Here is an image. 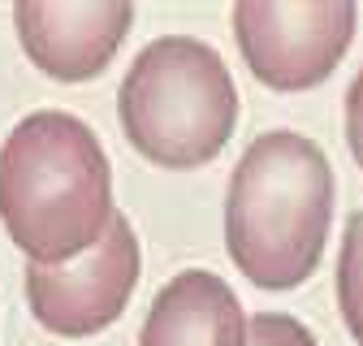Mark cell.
<instances>
[{
	"label": "cell",
	"instance_id": "ba28073f",
	"mask_svg": "<svg viewBox=\"0 0 363 346\" xmlns=\"http://www.w3.org/2000/svg\"><path fill=\"white\" fill-rule=\"evenodd\" d=\"M337 303L342 316L363 346V212L350 216L346 238H342V260H337Z\"/></svg>",
	"mask_w": 363,
	"mask_h": 346
},
{
	"label": "cell",
	"instance_id": "3957f363",
	"mask_svg": "<svg viewBox=\"0 0 363 346\" xmlns=\"http://www.w3.org/2000/svg\"><path fill=\"white\" fill-rule=\"evenodd\" d=\"M117 113L125 139L147 160L164 169H195L230 143L238 91L216 48L169 35L134 57L117 96Z\"/></svg>",
	"mask_w": 363,
	"mask_h": 346
},
{
	"label": "cell",
	"instance_id": "277c9868",
	"mask_svg": "<svg viewBox=\"0 0 363 346\" xmlns=\"http://www.w3.org/2000/svg\"><path fill=\"white\" fill-rule=\"evenodd\" d=\"M354 18L350 0H238L234 35L264 86L303 91L346 57Z\"/></svg>",
	"mask_w": 363,
	"mask_h": 346
},
{
	"label": "cell",
	"instance_id": "6da1fadb",
	"mask_svg": "<svg viewBox=\"0 0 363 346\" xmlns=\"http://www.w3.org/2000/svg\"><path fill=\"white\" fill-rule=\"evenodd\" d=\"M0 221L30 264H69L113 221V169L69 113H30L0 147Z\"/></svg>",
	"mask_w": 363,
	"mask_h": 346
},
{
	"label": "cell",
	"instance_id": "9c48e42d",
	"mask_svg": "<svg viewBox=\"0 0 363 346\" xmlns=\"http://www.w3.org/2000/svg\"><path fill=\"white\" fill-rule=\"evenodd\" d=\"M242 346H315L311 329L298 325L294 316H277V312H259L247 325V342Z\"/></svg>",
	"mask_w": 363,
	"mask_h": 346
},
{
	"label": "cell",
	"instance_id": "7a4b0ae2",
	"mask_svg": "<svg viewBox=\"0 0 363 346\" xmlns=\"http://www.w3.org/2000/svg\"><path fill=\"white\" fill-rule=\"evenodd\" d=\"M333 216V169L294 130L259 135L230 182L225 242L234 264L264 290H290L315 273Z\"/></svg>",
	"mask_w": 363,
	"mask_h": 346
},
{
	"label": "cell",
	"instance_id": "5b68a950",
	"mask_svg": "<svg viewBox=\"0 0 363 346\" xmlns=\"http://www.w3.org/2000/svg\"><path fill=\"white\" fill-rule=\"evenodd\" d=\"M139 281V238L130 221L113 212L108 230L69 264H30L26 298L43 329L61 337H86L108 329Z\"/></svg>",
	"mask_w": 363,
	"mask_h": 346
},
{
	"label": "cell",
	"instance_id": "30bf717a",
	"mask_svg": "<svg viewBox=\"0 0 363 346\" xmlns=\"http://www.w3.org/2000/svg\"><path fill=\"white\" fill-rule=\"evenodd\" d=\"M346 139H350V152H354V160L363 164V69L354 74V82H350V96H346Z\"/></svg>",
	"mask_w": 363,
	"mask_h": 346
},
{
	"label": "cell",
	"instance_id": "8992f818",
	"mask_svg": "<svg viewBox=\"0 0 363 346\" xmlns=\"http://www.w3.org/2000/svg\"><path fill=\"white\" fill-rule=\"evenodd\" d=\"M13 22L26 57L61 82L96 78L134 22L130 0H22Z\"/></svg>",
	"mask_w": 363,
	"mask_h": 346
},
{
	"label": "cell",
	"instance_id": "52a82bcc",
	"mask_svg": "<svg viewBox=\"0 0 363 346\" xmlns=\"http://www.w3.org/2000/svg\"><path fill=\"white\" fill-rule=\"evenodd\" d=\"M247 320L216 273H177L152 303L139 346H242Z\"/></svg>",
	"mask_w": 363,
	"mask_h": 346
}]
</instances>
